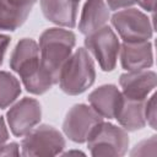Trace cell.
<instances>
[{
    "instance_id": "obj_1",
    "label": "cell",
    "mask_w": 157,
    "mask_h": 157,
    "mask_svg": "<svg viewBox=\"0 0 157 157\" xmlns=\"http://www.w3.org/2000/svg\"><path fill=\"white\" fill-rule=\"evenodd\" d=\"M74 45L75 34L61 28H49L39 38L42 64L49 70L56 82H59V75L64 64L72 54Z\"/></svg>"
},
{
    "instance_id": "obj_2",
    "label": "cell",
    "mask_w": 157,
    "mask_h": 157,
    "mask_svg": "<svg viewBox=\"0 0 157 157\" xmlns=\"http://www.w3.org/2000/svg\"><path fill=\"white\" fill-rule=\"evenodd\" d=\"M94 78L96 71L90 53L78 48L64 64L59 75V83L65 93L75 96L90 88Z\"/></svg>"
},
{
    "instance_id": "obj_3",
    "label": "cell",
    "mask_w": 157,
    "mask_h": 157,
    "mask_svg": "<svg viewBox=\"0 0 157 157\" xmlns=\"http://www.w3.org/2000/svg\"><path fill=\"white\" fill-rule=\"evenodd\" d=\"M92 156H123L129 146L125 129L102 121L87 140Z\"/></svg>"
},
{
    "instance_id": "obj_4",
    "label": "cell",
    "mask_w": 157,
    "mask_h": 157,
    "mask_svg": "<svg viewBox=\"0 0 157 157\" xmlns=\"http://www.w3.org/2000/svg\"><path fill=\"white\" fill-rule=\"evenodd\" d=\"M21 147L23 156H55L65 147V140L55 128L40 125L26 134Z\"/></svg>"
},
{
    "instance_id": "obj_5",
    "label": "cell",
    "mask_w": 157,
    "mask_h": 157,
    "mask_svg": "<svg viewBox=\"0 0 157 157\" xmlns=\"http://www.w3.org/2000/svg\"><path fill=\"white\" fill-rule=\"evenodd\" d=\"M85 45L97 59L103 71H112L115 67L120 43L110 27L103 26L86 36Z\"/></svg>"
},
{
    "instance_id": "obj_6",
    "label": "cell",
    "mask_w": 157,
    "mask_h": 157,
    "mask_svg": "<svg viewBox=\"0 0 157 157\" xmlns=\"http://www.w3.org/2000/svg\"><path fill=\"white\" fill-rule=\"evenodd\" d=\"M102 121L103 118L92 107L76 104L67 112L63 129L71 141L85 142Z\"/></svg>"
},
{
    "instance_id": "obj_7",
    "label": "cell",
    "mask_w": 157,
    "mask_h": 157,
    "mask_svg": "<svg viewBox=\"0 0 157 157\" xmlns=\"http://www.w3.org/2000/svg\"><path fill=\"white\" fill-rule=\"evenodd\" d=\"M112 23L124 42H145L152 36L148 17L136 9L118 11L113 15Z\"/></svg>"
},
{
    "instance_id": "obj_8",
    "label": "cell",
    "mask_w": 157,
    "mask_h": 157,
    "mask_svg": "<svg viewBox=\"0 0 157 157\" xmlns=\"http://www.w3.org/2000/svg\"><path fill=\"white\" fill-rule=\"evenodd\" d=\"M42 109L38 101L23 98L7 112V123L13 135L23 136L28 134L40 120Z\"/></svg>"
},
{
    "instance_id": "obj_9",
    "label": "cell",
    "mask_w": 157,
    "mask_h": 157,
    "mask_svg": "<svg viewBox=\"0 0 157 157\" xmlns=\"http://www.w3.org/2000/svg\"><path fill=\"white\" fill-rule=\"evenodd\" d=\"M10 66L20 75L22 80L39 71L43 66L40 60L39 45L33 39H21L11 54Z\"/></svg>"
},
{
    "instance_id": "obj_10",
    "label": "cell",
    "mask_w": 157,
    "mask_h": 157,
    "mask_svg": "<svg viewBox=\"0 0 157 157\" xmlns=\"http://www.w3.org/2000/svg\"><path fill=\"white\" fill-rule=\"evenodd\" d=\"M119 83L121 86L124 97L146 101L147 96L155 90L157 78L153 71L136 70L123 74L120 76Z\"/></svg>"
},
{
    "instance_id": "obj_11",
    "label": "cell",
    "mask_w": 157,
    "mask_h": 157,
    "mask_svg": "<svg viewBox=\"0 0 157 157\" xmlns=\"http://www.w3.org/2000/svg\"><path fill=\"white\" fill-rule=\"evenodd\" d=\"M121 65L128 71L144 70L152 65L153 54L152 45L148 40L145 42H124L119 49Z\"/></svg>"
},
{
    "instance_id": "obj_12",
    "label": "cell",
    "mask_w": 157,
    "mask_h": 157,
    "mask_svg": "<svg viewBox=\"0 0 157 157\" xmlns=\"http://www.w3.org/2000/svg\"><path fill=\"white\" fill-rule=\"evenodd\" d=\"M88 102L101 117L115 119L123 102V93L114 85H104L90 93Z\"/></svg>"
},
{
    "instance_id": "obj_13",
    "label": "cell",
    "mask_w": 157,
    "mask_h": 157,
    "mask_svg": "<svg viewBox=\"0 0 157 157\" xmlns=\"http://www.w3.org/2000/svg\"><path fill=\"white\" fill-rule=\"evenodd\" d=\"M40 7L47 20L55 25L75 27L78 9L76 0H40Z\"/></svg>"
},
{
    "instance_id": "obj_14",
    "label": "cell",
    "mask_w": 157,
    "mask_h": 157,
    "mask_svg": "<svg viewBox=\"0 0 157 157\" xmlns=\"http://www.w3.org/2000/svg\"><path fill=\"white\" fill-rule=\"evenodd\" d=\"M109 18V10L104 0H87L78 23L81 33L88 36L94 31L105 26Z\"/></svg>"
},
{
    "instance_id": "obj_15",
    "label": "cell",
    "mask_w": 157,
    "mask_h": 157,
    "mask_svg": "<svg viewBox=\"0 0 157 157\" xmlns=\"http://www.w3.org/2000/svg\"><path fill=\"white\" fill-rule=\"evenodd\" d=\"M145 103L146 101L131 99L123 96L121 105L115 117V119L119 121L123 129L135 131L145 126Z\"/></svg>"
},
{
    "instance_id": "obj_16",
    "label": "cell",
    "mask_w": 157,
    "mask_h": 157,
    "mask_svg": "<svg viewBox=\"0 0 157 157\" xmlns=\"http://www.w3.org/2000/svg\"><path fill=\"white\" fill-rule=\"evenodd\" d=\"M29 11L15 7L5 0H0V29L15 31L25 23Z\"/></svg>"
},
{
    "instance_id": "obj_17",
    "label": "cell",
    "mask_w": 157,
    "mask_h": 157,
    "mask_svg": "<svg viewBox=\"0 0 157 157\" xmlns=\"http://www.w3.org/2000/svg\"><path fill=\"white\" fill-rule=\"evenodd\" d=\"M21 93L18 80L6 71H0V108L10 105Z\"/></svg>"
},
{
    "instance_id": "obj_18",
    "label": "cell",
    "mask_w": 157,
    "mask_h": 157,
    "mask_svg": "<svg viewBox=\"0 0 157 157\" xmlns=\"http://www.w3.org/2000/svg\"><path fill=\"white\" fill-rule=\"evenodd\" d=\"M156 147H157V140L156 136H151L148 140H145L142 142H140L139 145H136V147L132 150L131 155L132 156H155L156 155Z\"/></svg>"
},
{
    "instance_id": "obj_19",
    "label": "cell",
    "mask_w": 157,
    "mask_h": 157,
    "mask_svg": "<svg viewBox=\"0 0 157 157\" xmlns=\"http://www.w3.org/2000/svg\"><path fill=\"white\" fill-rule=\"evenodd\" d=\"M145 119L152 129H156V94L145 103Z\"/></svg>"
},
{
    "instance_id": "obj_20",
    "label": "cell",
    "mask_w": 157,
    "mask_h": 157,
    "mask_svg": "<svg viewBox=\"0 0 157 157\" xmlns=\"http://www.w3.org/2000/svg\"><path fill=\"white\" fill-rule=\"evenodd\" d=\"M5 1H7L10 5H12L15 7H18V9L29 11V12H31L33 5L37 2V0H5Z\"/></svg>"
},
{
    "instance_id": "obj_21",
    "label": "cell",
    "mask_w": 157,
    "mask_h": 157,
    "mask_svg": "<svg viewBox=\"0 0 157 157\" xmlns=\"http://www.w3.org/2000/svg\"><path fill=\"white\" fill-rule=\"evenodd\" d=\"M105 1L112 10H119V9L128 7L137 2V0H105Z\"/></svg>"
},
{
    "instance_id": "obj_22",
    "label": "cell",
    "mask_w": 157,
    "mask_h": 157,
    "mask_svg": "<svg viewBox=\"0 0 157 157\" xmlns=\"http://www.w3.org/2000/svg\"><path fill=\"white\" fill-rule=\"evenodd\" d=\"M18 146L15 142L7 144V145H2L0 147V156H18Z\"/></svg>"
},
{
    "instance_id": "obj_23",
    "label": "cell",
    "mask_w": 157,
    "mask_h": 157,
    "mask_svg": "<svg viewBox=\"0 0 157 157\" xmlns=\"http://www.w3.org/2000/svg\"><path fill=\"white\" fill-rule=\"evenodd\" d=\"M9 44H10V37H7L5 34H0V65L2 64L4 55L6 53Z\"/></svg>"
},
{
    "instance_id": "obj_24",
    "label": "cell",
    "mask_w": 157,
    "mask_h": 157,
    "mask_svg": "<svg viewBox=\"0 0 157 157\" xmlns=\"http://www.w3.org/2000/svg\"><path fill=\"white\" fill-rule=\"evenodd\" d=\"M7 137H9V132H7L5 121H4V119L0 117V147L6 142Z\"/></svg>"
},
{
    "instance_id": "obj_25",
    "label": "cell",
    "mask_w": 157,
    "mask_h": 157,
    "mask_svg": "<svg viewBox=\"0 0 157 157\" xmlns=\"http://www.w3.org/2000/svg\"><path fill=\"white\" fill-rule=\"evenodd\" d=\"M137 2L140 4L141 7H144L147 11H153L155 10L156 0H137Z\"/></svg>"
},
{
    "instance_id": "obj_26",
    "label": "cell",
    "mask_w": 157,
    "mask_h": 157,
    "mask_svg": "<svg viewBox=\"0 0 157 157\" xmlns=\"http://www.w3.org/2000/svg\"><path fill=\"white\" fill-rule=\"evenodd\" d=\"M65 155H83L82 152H77V151H74V152H67Z\"/></svg>"
},
{
    "instance_id": "obj_27",
    "label": "cell",
    "mask_w": 157,
    "mask_h": 157,
    "mask_svg": "<svg viewBox=\"0 0 157 157\" xmlns=\"http://www.w3.org/2000/svg\"><path fill=\"white\" fill-rule=\"evenodd\" d=\"M76 1H78V2H80V0H76Z\"/></svg>"
}]
</instances>
